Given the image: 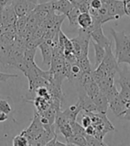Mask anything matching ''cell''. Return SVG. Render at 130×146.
Returning <instances> with one entry per match:
<instances>
[{
	"mask_svg": "<svg viewBox=\"0 0 130 146\" xmlns=\"http://www.w3.org/2000/svg\"><path fill=\"white\" fill-rule=\"evenodd\" d=\"M118 118L130 121V105H129V106L125 110V111H124L123 112H122V113L118 117Z\"/></svg>",
	"mask_w": 130,
	"mask_h": 146,
	"instance_id": "obj_30",
	"label": "cell"
},
{
	"mask_svg": "<svg viewBox=\"0 0 130 146\" xmlns=\"http://www.w3.org/2000/svg\"><path fill=\"white\" fill-rule=\"evenodd\" d=\"M96 134V129L92 124L89 125L88 127H86V135H95Z\"/></svg>",
	"mask_w": 130,
	"mask_h": 146,
	"instance_id": "obj_33",
	"label": "cell"
},
{
	"mask_svg": "<svg viewBox=\"0 0 130 146\" xmlns=\"http://www.w3.org/2000/svg\"><path fill=\"white\" fill-rule=\"evenodd\" d=\"M128 36V38H129V39H130V35H128V36Z\"/></svg>",
	"mask_w": 130,
	"mask_h": 146,
	"instance_id": "obj_40",
	"label": "cell"
},
{
	"mask_svg": "<svg viewBox=\"0 0 130 146\" xmlns=\"http://www.w3.org/2000/svg\"><path fill=\"white\" fill-rule=\"evenodd\" d=\"M93 43V46H94V50H95V69L97 68L99 65L101 64V62H103V57L105 54V47L100 46L99 44L96 43L95 41L92 40Z\"/></svg>",
	"mask_w": 130,
	"mask_h": 146,
	"instance_id": "obj_12",
	"label": "cell"
},
{
	"mask_svg": "<svg viewBox=\"0 0 130 146\" xmlns=\"http://www.w3.org/2000/svg\"><path fill=\"white\" fill-rule=\"evenodd\" d=\"M51 145H53V146H58V145H67V143H61V142H59L58 141V139H57V135H54V138L52 140H50L46 144V146H51Z\"/></svg>",
	"mask_w": 130,
	"mask_h": 146,
	"instance_id": "obj_31",
	"label": "cell"
},
{
	"mask_svg": "<svg viewBox=\"0 0 130 146\" xmlns=\"http://www.w3.org/2000/svg\"><path fill=\"white\" fill-rule=\"evenodd\" d=\"M13 8L17 14L18 17L21 16H27L28 14H30L36 7V4H33L27 0H13Z\"/></svg>",
	"mask_w": 130,
	"mask_h": 146,
	"instance_id": "obj_3",
	"label": "cell"
},
{
	"mask_svg": "<svg viewBox=\"0 0 130 146\" xmlns=\"http://www.w3.org/2000/svg\"><path fill=\"white\" fill-rule=\"evenodd\" d=\"M9 118H10V117L7 113H5L4 111H0V122H5Z\"/></svg>",
	"mask_w": 130,
	"mask_h": 146,
	"instance_id": "obj_35",
	"label": "cell"
},
{
	"mask_svg": "<svg viewBox=\"0 0 130 146\" xmlns=\"http://www.w3.org/2000/svg\"><path fill=\"white\" fill-rule=\"evenodd\" d=\"M109 108L111 110L113 114L119 117L127 108V106L123 102V100L120 98L119 94H118L116 97L109 101Z\"/></svg>",
	"mask_w": 130,
	"mask_h": 146,
	"instance_id": "obj_8",
	"label": "cell"
},
{
	"mask_svg": "<svg viewBox=\"0 0 130 146\" xmlns=\"http://www.w3.org/2000/svg\"><path fill=\"white\" fill-rule=\"evenodd\" d=\"M74 6L75 5L70 0H57V1H54V11L64 14V15H67L68 13Z\"/></svg>",
	"mask_w": 130,
	"mask_h": 146,
	"instance_id": "obj_10",
	"label": "cell"
},
{
	"mask_svg": "<svg viewBox=\"0 0 130 146\" xmlns=\"http://www.w3.org/2000/svg\"><path fill=\"white\" fill-rule=\"evenodd\" d=\"M38 47L41 51V54L43 57V63L50 66L53 57V46L51 44L47 43L46 41H43L38 45Z\"/></svg>",
	"mask_w": 130,
	"mask_h": 146,
	"instance_id": "obj_7",
	"label": "cell"
},
{
	"mask_svg": "<svg viewBox=\"0 0 130 146\" xmlns=\"http://www.w3.org/2000/svg\"><path fill=\"white\" fill-rule=\"evenodd\" d=\"M124 6L126 14L130 16V0H124Z\"/></svg>",
	"mask_w": 130,
	"mask_h": 146,
	"instance_id": "obj_34",
	"label": "cell"
},
{
	"mask_svg": "<svg viewBox=\"0 0 130 146\" xmlns=\"http://www.w3.org/2000/svg\"><path fill=\"white\" fill-rule=\"evenodd\" d=\"M56 133H61L65 137V139H68L69 137L73 135V131H72L70 123H65L63 125H61L58 127H56Z\"/></svg>",
	"mask_w": 130,
	"mask_h": 146,
	"instance_id": "obj_21",
	"label": "cell"
},
{
	"mask_svg": "<svg viewBox=\"0 0 130 146\" xmlns=\"http://www.w3.org/2000/svg\"><path fill=\"white\" fill-rule=\"evenodd\" d=\"M27 1H30L33 4H36V5H38V0H27Z\"/></svg>",
	"mask_w": 130,
	"mask_h": 146,
	"instance_id": "obj_39",
	"label": "cell"
},
{
	"mask_svg": "<svg viewBox=\"0 0 130 146\" xmlns=\"http://www.w3.org/2000/svg\"><path fill=\"white\" fill-rule=\"evenodd\" d=\"M13 0H0V5L1 6H6V5H12Z\"/></svg>",
	"mask_w": 130,
	"mask_h": 146,
	"instance_id": "obj_36",
	"label": "cell"
},
{
	"mask_svg": "<svg viewBox=\"0 0 130 146\" xmlns=\"http://www.w3.org/2000/svg\"><path fill=\"white\" fill-rule=\"evenodd\" d=\"M79 14H80V11H79L78 7L75 5L66 15V17L69 20L70 25L73 26V27H78V18Z\"/></svg>",
	"mask_w": 130,
	"mask_h": 146,
	"instance_id": "obj_18",
	"label": "cell"
},
{
	"mask_svg": "<svg viewBox=\"0 0 130 146\" xmlns=\"http://www.w3.org/2000/svg\"><path fill=\"white\" fill-rule=\"evenodd\" d=\"M77 63L80 66L82 71H88V72H92L94 70L92 68V64L89 61L88 55H82L78 58Z\"/></svg>",
	"mask_w": 130,
	"mask_h": 146,
	"instance_id": "obj_17",
	"label": "cell"
},
{
	"mask_svg": "<svg viewBox=\"0 0 130 146\" xmlns=\"http://www.w3.org/2000/svg\"><path fill=\"white\" fill-rule=\"evenodd\" d=\"M101 65H103L104 68H106L111 72H115V73L119 72V64L118 63L116 56H115V54L112 52L111 44L108 45L105 47V54H104L103 62H101Z\"/></svg>",
	"mask_w": 130,
	"mask_h": 146,
	"instance_id": "obj_2",
	"label": "cell"
},
{
	"mask_svg": "<svg viewBox=\"0 0 130 146\" xmlns=\"http://www.w3.org/2000/svg\"><path fill=\"white\" fill-rule=\"evenodd\" d=\"M102 5H103V3L101 0H92L90 2V7H92L94 9H97V10L101 8Z\"/></svg>",
	"mask_w": 130,
	"mask_h": 146,
	"instance_id": "obj_32",
	"label": "cell"
},
{
	"mask_svg": "<svg viewBox=\"0 0 130 146\" xmlns=\"http://www.w3.org/2000/svg\"><path fill=\"white\" fill-rule=\"evenodd\" d=\"M18 78L17 74H7V73L0 72V82H6L9 78Z\"/></svg>",
	"mask_w": 130,
	"mask_h": 146,
	"instance_id": "obj_28",
	"label": "cell"
},
{
	"mask_svg": "<svg viewBox=\"0 0 130 146\" xmlns=\"http://www.w3.org/2000/svg\"><path fill=\"white\" fill-rule=\"evenodd\" d=\"M86 94H88V96L90 97V98H94V97H96L98 94H100L101 92V89H100V87L95 82V81H92V82H89L88 84H86L85 86H82Z\"/></svg>",
	"mask_w": 130,
	"mask_h": 146,
	"instance_id": "obj_14",
	"label": "cell"
},
{
	"mask_svg": "<svg viewBox=\"0 0 130 146\" xmlns=\"http://www.w3.org/2000/svg\"><path fill=\"white\" fill-rule=\"evenodd\" d=\"M93 23V18L89 13H80L78 18V24L80 29H88Z\"/></svg>",
	"mask_w": 130,
	"mask_h": 146,
	"instance_id": "obj_13",
	"label": "cell"
},
{
	"mask_svg": "<svg viewBox=\"0 0 130 146\" xmlns=\"http://www.w3.org/2000/svg\"><path fill=\"white\" fill-rule=\"evenodd\" d=\"M34 11H39V12H45L47 13H50L54 11V0L52 1L44 3V4H38L36 5Z\"/></svg>",
	"mask_w": 130,
	"mask_h": 146,
	"instance_id": "obj_20",
	"label": "cell"
},
{
	"mask_svg": "<svg viewBox=\"0 0 130 146\" xmlns=\"http://www.w3.org/2000/svg\"><path fill=\"white\" fill-rule=\"evenodd\" d=\"M13 145H14V146H28L29 140L25 135H23V134H20V135L13 137Z\"/></svg>",
	"mask_w": 130,
	"mask_h": 146,
	"instance_id": "obj_22",
	"label": "cell"
},
{
	"mask_svg": "<svg viewBox=\"0 0 130 146\" xmlns=\"http://www.w3.org/2000/svg\"><path fill=\"white\" fill-rule=\"evenodd\" d=\"M70 126H71V128H72V131H73V134L75 135H86V128L80 125V124H78L77 121H73L70 123Z\"/></svg>",
	"mask_w": 130,
	"mask_h": 146,
	"instance_id": "obj_25",
	"label": "cell"
},
{
	"mask_svg": "<svg viewBox=\"0 0 130 146\" xmlns=\"http://www.w3.org/2000/svg\"><path fill=\"white\" fill-rule=\"evenodd\" d=\"M70 1L74 5H79L80 3H82V2H84V0H70Z\"/></svg>",
	"mask_w": 130,
	"mask_h": 146,
	"instance_id": "obj_37",
	"label": "cell"
},
{
	"mask_svg": "<svg viewBox=\"0 0 130 146\" xmlns=\"http://www.w3.org/2000/svg\"><path fill=\"white\" fill-rule=\"evenodd\" d=\"M78 7L80 13H89V9H90V4L86 3V2H82L79 5H76Z\"/></svg>",
	"mask_w": 130,
	"mask_h": 146,
	"instance_id": "obj_29",
	"label": "cell"
},
{
	"mask_svg": "<svg viewBox=\"0 0 130 146\" xmlns=\"http://www.w3.org/2000/svg\"><path fill=\"white\" fill-rule=\"evenodd\" d=\"M66 143L67 145H80V146L88 145L86 137L84 135H75V134H73L68 139H66Z\"/></svg>",
	"mask_w": 130,
	"mask_h": 146,
	"instance_id": "obj_16",
	"label": "cell"
},
{
	"mask_svg": "<svg viewBox=\"0 0 130 146\" xmlns=\"http://www.w3.org/2000/svg\"><path fill=\"white\" fill-rule=\"evenodd\" d=\"M103 93L105 94V96H106L108 102H109L111 99H113L114 97H116L119 94V92L118 91L116 86H115V84H114V85H112L111 87H109V88H108L107 90H105L104 92H103Z\"/></svg>",
	"mask_w": 130,
	"mask_h": 146,
	"instance_id": "obj_24",
	"label": "cell"
},
{
	"mask_svg": "<svg viewBox=\"0 0 130 146\" xmlns=\"http://www.w3.org/2000/svg\"><path fill=\"white\" fill-rule=\"evenodd\" d=\"M0 111L7 113L14 122H16L15 119L13 118V113L15 112V108H14L13 101L11 97H4L0 96Z\"/></svg>",
	"mask_w": 130,
	"mask_h": 146,
	"instance_id": "obj_6",
	"label": "cell"
},
{
	"mask_svg": "<svg viewBox=\"0 0 130 146\" xmlns=\"http://www.w3.org/2000/svg\"><path fill=\"white\" fill-rule=\"evenodd\" d=\"M85 137H86V143H88V146H104V145H106L104 143V142L100 141L95 135H86Z\"/></svg>",
	"mask_w": 130,
	"mask_h": 146,
	"instance_id": "obj_23",
	"label": "cell"
},
{
	"mask_svg": "<svg viewBox=\"0 0 130 146\" xmlns=\"http://www.w3.org/2000/svg\"><path fill=\"white\" fill-rule=\"evenodd\" d=\"M92 100L94 101V103L96 104L99 112H103V113L107 112L108 108H109V102H108L105 94L103 92L98 94L97 96L96 97H94Z\"/></svg>",
	"mask_w": 130,
	"mask_h": 146,
	"instance_id": "obj_9",
	"label": "cell"
},
{
	"mask_svg": "<svg viewBox=\"0 0 130 146\" xmlns=\"http://www.w3.org/2000/svg\"><path fill=\"white\" fill-rule=\"evenodd\" d=\"M111 34L115 41V56L117 58L125 51L130 49V39L124 31L118 32L111 29Z\"/></svg>",
	"mask_w": 130,
	"mask_h": 146,
	"instance_id": "obj_1",
	"label": "cell"
},
{
	"mask_svg": "<svg viewBox=\"0 0 130 146\" xmlns=\"http://www.w3.org/2000/svg\"><path fill=\"white\" fill-rule=\"evenodd\" d=\"M18 16L14 12L12 5L3 7L1 13V21L3 25H15Z\"/></svg>",
	"mask_w": 130,
	"mask_h": 146,
	"instance_id": "obj_4",
	"label": "cell"
},
{
	"mask_svg": "<svg viewBox=\"0 0 130 146\" xmlns=\"http://www.w3.org/2000/svg\"><path fill=\"white\" fill-rule=\"evenodd\" d=\"M52 1V0H38V4H44V3H47Z\"/></svg>",
	"mask_w": 130,
	"mask_h": 146,
	"instance_id": "obj_38",
	"label": "cell"
},
{
	"mask_svg": "<svg viewBox=\"0 0 130 146\" xmlns=\"http://www.w3.org/2000/svg\"><path fill=\"white\" fill-rule=\"evenodd\" d=\"M119 94L120 98L123 100V102L128 107L130 105V89H128V88H121Z\"/></svg>",
	"mask_w": 130,
	"mask_h": 146,
	"instance_id": "obj_26",
	"label": "cell"
},
{
	"mask_svg": "<svg viewBox=\"0 0 130 146\" xmlns=\"http://www.w3.org/2000/svg\"><path fill=\"white\" fill-rule=\"evenodd\" d=\"M114 5L115 12H116V13H115V20H119L126 14L124 0H114Z\"/></svg>",
	"mask_w": 130,
	"mask_h": 146,
	"instance_id": "obj_19",
	"label": "cell"
},
{
	"mask_svg": "<svg viewBox=\"0 0 130 146\" xmlns=\"http://www.w3.org/2000/svg\"><path fill=\"white\" fill-rule=\"evenodd\" d=\"M81 111H82V109H81L80 105H79L78 103H77L76 104L71 105L69 108H67L62 112L68 118L70 123H71V122H73V121H76L78 113L80 112Z\"/></svg>",
	"mask_w": 130,
	"mask_h": 146,
	"instance_id": "obj_11",
	"label": "cell"
},
{
	"mask_svg": "<svg viewBox=\"0 0 130 146\" xmlns=\"http://www.w3.org/2000/svg\"><path fill=\"white\" fill-rule=\"evenodd\" d=\"M119 78L118 79V83L121 88H128L130 89V73L127 70H121L119 69Z\"/></svg>",
	"mask_w": 130,
	"mask_h": 146,
	"instance_id": "obj_15",
	"label": "cell"
},
{
	"mask_svg": "<svg viewBox=\"0 0 130 146\" xmlns=\"http://www.w3.org/2000/svg\"><path fill=\"white\" fill-rule=\"evenodd\" d=\"M92 124V119L90 118V116L88 114L84 112L83 113V118H82V120H81V125L86 128V127H88L89 125H91Z\"/></svg>",
	"mask_w": 130,
	"mask_h": 146,
	"instance_id": "obj_27",
	"label": "cell"
},
{
	"mask_svg": "<svg viewBox=\"0 0 130 146\" xmlns=\"http://www.w3.org/2000/svg\"><path fill=\"white\" fill-rule=\"evenodd\" d=\"M78 103L80 105L84 112H99L96 104L94 103L92 98H90L86 94H79Z\"/></svg>",
	"mask_w": 130,
	"mask_h": 146,
	"instance_id": "obj_5",
	"label": "cell"
}]
</instances>
